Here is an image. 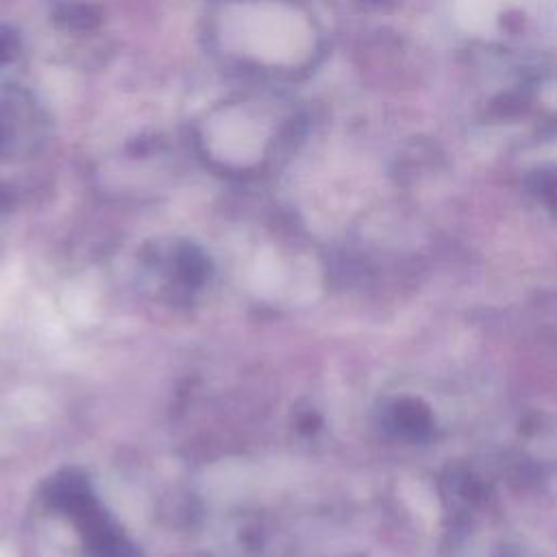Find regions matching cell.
<instances>
[{
	"instance_id": "6da1fadb",
	"label": "cell",
	"mask_w": 557,
	"mask_h": 557,
	"mask_svg": "<svg viewBox=\"0 0 557 557\" xmlns=\"http://www.w3.org/2000/svg\"><path fill=\"white\" fill-rule=\"evenodd\" d=\"M235 41L248 54L292 63L311 48V30L302 15L283 7H252L235 15Z\"/></svg>"
},
{
	"instance_id": "7a4b0ae2",
	"label": "cell",
	"mask_w": 557,
	"mask_h": 557,
	"mask_svg": "<svg viewBox=\"0 0 557 557\" xmlns=\"http://www.w3.org/2000/svg\"><path fill=\"white\" fill-rule=\"evenodd\" d=\"M503 0H455L453 11L457 22L470 33H485L496 22Z\"/></svg>"
},
{
	"instance_id": "3957f363",
	"label": "cell",
	"mask_w": 557,
	"mask_h": 557,
	"mask_svg": "<svg viewBox=\"0 0 557 557\" xmlns=\"http://www.w3.org/2000/svg\"><path fill=\"white\" fill-rule=\"evenodd\" d=\"M394 422H396L398 431L403 435H407L409 440L426 437L431 433V426H433V418H431L429 409L422 403H418V400L400 403L396 407Z\"/></svg>"
}]
</instances>
